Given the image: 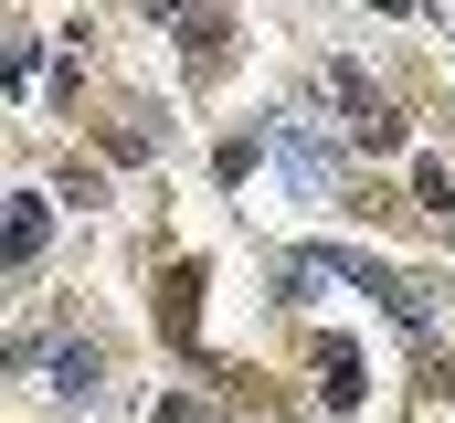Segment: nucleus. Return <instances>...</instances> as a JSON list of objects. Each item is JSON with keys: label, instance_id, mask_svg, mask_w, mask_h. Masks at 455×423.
Segmentation results:
<instances>
[{"label": "nucleus", "instance_id": "5", "mask_svg": "<svg viewBox=\"0 0 455 423\" xmlns=\"http://www.w3.org/2000/svg\"><path fill=\"white\" fill-rule=\"evenodd\" d=\"M360 392H371V371H360V349H349V339H318V403H329V413H349Z\"/></svg>", "mask_w": 455, "mask_h": 423}, {"label": "nucleus", "instance_id": "4", "mask_svg": "<svg viewBox=\"0 0 455 423\" xmlns=\"http://www.w3.org/2000/svg\"><path fill=\"white\" fill-rule=\"evenodd\" d=\"M96 371H107L96 339H43V392L53 403H96Z\"/></svg>", "mask_w": 455, "mask_h": 423}, {"label": "nucleus", "instance_id": "6", "mask_svg": "<svg viewBox=\"0 0 455 423\" xmlns=\"http://www.w3.org/2000/svg\"><path fill=\"white\" fill-rule=\"evenodd\" d=\"M170 32L191 43V75H223V53H233V21H223V11H180Z\"/></svg>", "mask_w": 455, "mask_h": 423}, {"label": "nucleus", "instance_id": "8", "mask_svg": "<svg viewBox=\"0 0 455 423\" xmlns=\"http://www.w3.org/2000/svg\"><path fill=\"white\" fill-rule=\"evenodd\" d=\"M32 85V32H0V96Z\"/></svg>", "mask_w": 455, "mask_h": 423}, {"label": "nucleus", "instance_id": "1", "mask_svg": "<svg viewBox=\"0 0 455 423\" xmlns=\"http://www.w3.org/2000/svg\"><path fill=\"white\" fill-rule=\"evenodd\" d=\"M329 106L349 116V138H360V148H403V106L381 96L360 64H329Z\"/></svg>", "mask_w": 455, "mask_h": 423}, {"label": "nucleus", "instance_id": "9", "mask_svg": "<svg viewBox=\"0 0 455 423\" xmlns=\"http://www.w3.org/2000/svg\"><path fill=\"white\" fill-rule=\"evenodd\" d=\"M148 423H212V403H191V392H159V403H148Z\"/></svg>", "mask_w": 455, "mask_h": 423}, {"label": "nucleus", "instance_id": "3", "mask_svg": "<svg viewBox=\"0 0 455 423\" xmlns=\"http://www.w3.org/2000/svg\"><path fill=\"white\" fill-rule=\"evenodd\" d=\"M43 243H53V202L43 191H11L0 202V265H43Z\"/></svg>", "mask_w": 455, "mask_h": 423}, {"label": "nucleus", "instance_id": "7", "mask_svg": "<svg viewBox=\"0 0 455 423\" xmlns=\"http://www.w3.org/2000/svg\"><path fill=\"white\" fill-rule=\"evenodd\" d=\"M159 328H170V339H202V265H170V286H159Z\"/></svg>", "mask_w": 455, "mask_h": 423}, {"label": "nucleus", "instance_id": "2", "mask_svg": "<svg viewBox=\"0 0 455 423\" xmlns=\"http://www.w3.org/2000/svg\"><path fill=\"white\" fill-rule=\"evenodd\" d=\"M329 138H339V127H318L307 106H286V116H275V159H286L297 202H329Z\"/></svg>", "mask_w": 455, "mask_h": 423}]
</instances>
